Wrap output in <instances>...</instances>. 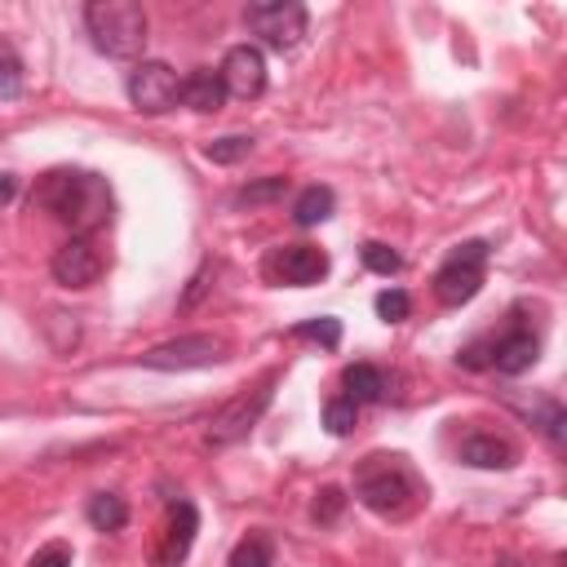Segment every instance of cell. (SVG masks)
I'll return each mask as SVG.
<instances>
[{"label":"cell","instance_id":"8","mask_svg":"<svg viewBox=\"0 0 567 567\" xmlns=\"http://www.w3.org/2000/svg\"><path fill=\"white\" fill-rule=\"evenodd\" d=\"M226 359V341L213 332H190V337H173L159 341L151 350H142V368H159V372H182V368H208Z\"/></svg>","mask_w":567,"mask_h":567},{"label":"cell","instance_id":"31","mask_svg":"<svg viewBox=\"0 0 567 567\" xmlns=\"http://www.w3.org/2000/svg\"><path fill=\"white\" fill-rule=\"evenodd\" d=\"M13 186H18V182H13L9 173H0V199H9V195H13Z\"/></svg>","mask_w":567,"mask_h":567},{"label":"cell","instance_id":"2","mask_svg":"<svg viewBox=\"0 0 567 567\" xmlns=\"http://www.w3.org/2000/svg\"><path fill=\"white\" fill-rule=\"evenodd\" d=\"M354 496L381 518H408L425 501V483L399 452H372L354 465Z\"/></svg>","mask_w":567,"mask_h":567},{"label":"cell","instance_id":"21","mask_svg":"<svg viewBox=\"0 0 567 567\" xmlns=\"http://www.w3.org/2000/svg\"><path fill=\"white\" fill-rule=\"evenodd\" d=\"M288 337H292V341H319L323 350H337V346H341V319L319 315V319H306V323L288 328Z\"/></svg>","mask_w":567,"mask_h":567},{"label":"cell","instance_id":"18","mask_svg":"<svg viewBox=\"0 0 567 567\" xmlns=\"http://www.w3.org/2000/svg\"><path fill=\"white\" fill-rule=\"evenodd\" d=\"M332 208H337V195L328 186H306L297 195V204H292V221L297 226H319V221L332 217Z\"/></svg>","mask_w":567,"mask_h":567},{"label":"cell","instance_id":"12","mask_svg":"<svg viewBox=\"0 0 567 567\" xmlns=\"http://www.w3.org/2000/svg\"><path fill=\"white\" fill-rule=\"evenodd\" d=\"M217 75H221L226 97L252 102V97H261V89H266V58H261L257 44H235V49H226Z\"/></svg>","mask_w":567,"mask_h":567},{"label":"cell","instance_id":"32","mask_svg":"<svg viewBox=\"0 0 567 567\" xmlns=\"http://www.w3.org/2000/svg\"><path fill=\"white\" fill-rule=\"evenodd\" d=\"M496 567H518V563H514V558H501V563H496Z\"/></svg>","mask_w":567,"mask_h":567},{"label":"cell","instance_id":"11","mask_svg":"<svg viewBox=\"0 0 567 567\" xmlns=\"http://www.w3.org/2000/svg\"><path fill=\"white\" fill-rule=\"evenodd\" d=\"M536 359H540V337L523 319H509L501 337H487V368H496L501 377H518Z\"/></svg>","mask_w":567,"mask_h":567},{"label":"cell","instance_id":"26","mask_svg":"<svg viewBox=\"0 0 567 567\" xmlns=\"http://www.w3.org/2000/svg\"><path fill=\"white\" fill-rule=\"evenodd\" d=\"M18 93H22V62L9 44H0V102H9Z\"/></svg>","mask_w":567,"mask_h":567},{"label":"cell","instance_id":"25","mask_svg":"<svg viewBox=\"0 0 567 567\" xmlns=\"http://www.w3.org/2000/svg\"><path fill=\"white\" fill-rule=\"evenodd\" d=\"M359 252H363V266L377 270V275H394V270L403 266V257H399L390 244H381V239H368Z\"/></svg>","mask_w":567,"mask_h":567},{"label":"cell","instance_id":"3","mask_svg":"<svg viewBox=\"0 0 567 567\" xmlns=\"http://www.w3.org/2000/svg\"><path fill=\"white\" fill-rule=\"evenodd\" d=\"M84 27L106 58H137L146 49V13L137 0H93L84 4Z\"/></svg>","mask_w":567,"mask_h":567},{"label":"cell","instance_id":"27","mask_svg":"<svg viewBox=\"0 0 567 567\" xmlns=\"http://www.w3.org/2000/svg\"><path fill=\"white\" fill-rule=\"evenodd\" d=\"M377 315H381L385 323H403V319L412 315L408 292H403V288H385V292H377Z\"/></svg>","mask_w":567,"mask_h":567},{"label":"cell","instance_id":"30","mask_svg":"<svg viewBox=\"0 0 567 567\" xmlns=\"http://www.w3.org/2000/svg\"><path fill=\"white\" fill-rule=\"evenodd\" d=\"M208 275H213V266H199V270H195V279H190V288H186V292H182V301H177L182 310H190V306H195V301H199V297L208 292Z\"/></svg>","mask_w":567,"mask_h":567},{"label":"cell","instance_id":"1","mask_svg":"<svg viewBox=\"0 0 567 567\" xmlns=\"http://www.w3.org/2000/svg\"><path fill=\"white\" fill-rule=\"evenodd\" d=\"M31 199L40 208H49L62 226H71L75 235H93L111 221V186L102 173H89V168H53L35 182Z\"/></svg>","mask_w":567,"mask_h":567},{"label":"cell","instance_id":"6","mask_svg":"<svg viewBox=\"0 0 567 567\" xmlns=\"http://www.w3.org/2000/svg\"><path fill=\"white\" fill-rule=\"evenodd\" d=\"M244 22H248V31H252L266 49L288 53V49L301 44L310 18H306V4H297V0H266V4H248V9H244Z\"/></svg>","mask_w":567,"mask_h":567},{"label":"cell","instance_id":"10","mask_svg":"<svg viewBox=\"0 0 567 567\" xmlns=\"http://www.w3.org/2000/svg\"><path fill=\"white\" fill-rule=\"evenodd\" d=\"M49 270H53V279H58L62 288H93V284L102 279V270H106V257H102V248H97L89 235H71V239L53 252Z\"/></svg>","mask_w":567,"mask_h":567},{"label":"cell","instance_id":"7","mask_svg":"<svg viewBox=\"0 0 567 567\" xmlns=\"http://www.w3.org/2000/svg\"><path fill=\"white\" fill-rule=\"evenodd\" d=\"M124 93H128V102H133L142 115H164V111L177 106V97H182V80H177V71H173L168 62L142 58V62L128 71Z\"/></svg>","mask_w":567,"mask_h":567},{"label":"cell","instance_id":"28","mask_svg":"<svg viewBox=\"0 0 567 567\" xmlns=\"http://www.w3.org/2000/svg\"><path fill=\"white\" fill-rule=\"evenodd\" d=\"M341 509H346V492H341V487H319V496H315V505H310L315 523H337Z\"/></svg>","mask_w":567,"mask_h":567},{"label":"cell","instance_id":"19","mask_svg":"<svg viewBox=\"0 0 567 567\" xmlns=\"http://www.w3.org/2000/svg\"><path fill=\"white\" fill-rule=\"evenodd\" d=\"M84 514H89V523H93L97 532H120V527L128 523V505H124V496H115V492H93Z\"/></svg>","mask_w":567,"mask_h":567},{"label":"cell","instance_id":"4","mask_svg":"<svg viewBox=\"0 0 567 567\" xmlns=\"http://www.w3.org/2000/svg\"><path fill=\"white\" fill-rule=\"evenodd\" d=\"M487 244L483 239H465V244H456L447 257H443V266L434 270V297L443 301V306H465V301H474L478 297V288H483V279H487Z\"/></svg>","mask_w":567,"mask_h":567},{"label":"cell","instance_id":"23","mask_svg":"<svg viewBox=\"0 0 567 567\" xmlns=\"http://www.w3.org/2000/svg\"><path fill=\"white\" fill-rule=\"evenodd\" d=\"M248 151H252V137H248V133H226V137H217V142L204 146V155H208L213 164H239Z\"/></svg>","mask_w":567,"mask_h":567},{"label":"cell","instance_id":"20","mask_svg":"<svg viewBox=\"0 0 567 567\" xmlns=\"http://www.w3.org/2000/svg\"><path fill=\"white\" fill-rule=\"evenodd\" d=\"M270 563H275V545H270L266 532L244 536V540L230 549V558H226V567H270Z\"/></svg>","mask_w":567,"mask_h":567},{"label":"cell","instance_id":"15","mask_svg":"<svg viewBox=\"0 0 567 567\" xmlns=\"http://www.w3.org/2000/svg\"><path fill=\"white\" fill-rule=\"evenodd\" d=\"M505 403H509L523 421H532L554 447H563V439H567V408H563L554 394H505Z\"/></svg>","mask_w":567,"mask_h":567},{"label":"cell","instance_id":"17","mask_svg":"<svg viewBox=\"0 0 567 567\" xmlns=\"http://www.w3.org/2000/svg\"><path fill=\"white\" fill-rule=\"evenodd\" d=\"M341 385H346V399L359 408V403H381L385 399V390H390V381H385V372L377 368V363H350L346 372H341Z\"/></svg>","mask_w":567,"mask_h":567},{"label":"cell","instance_id":"13","mask_svg":"<svg viewBox=\"0 0 567 567\" xmlns=\"http://www.w3.org/2000/svg\"><path fill=\"white\" fill-rule=\"evenodd\" d=\"M456 461L470 465V470H509V465L518 461V447H514L505 434L470 430V434L456 443Z\"/></svg>","mask_w":567,"mask_h":567},{"label":"cell","instance_id":"16","mask_svg":"<svg viewBox=\"0 0 567 567\" xmlns=\"http://www.w3.org/2000/svg\"><path fill=\"white\" fill-rule=\"evenodd\" d=\"M177 102H182V106H190V111H199V115L221 111V102H226L221 75H217V71H208V66L190 71V75L182 80V97H177Z\"/></svg>","mask_w":567,"mask_h":567},{"label":"cell","instance_id":"14","mask_svg":"<svg viewBox=\"0 0 567 567\" xmlns=\"http://www.w3.org/2000/svg\"><path fill=\"white\" fill-rule=\"evenodd\" d=\"M195 532H199V514L190 501H173V514H168V527H164V540L155 549V567H182L190 545H195Z\"/></svg>","mask_w":567,"mask_h":567},{"label":"cell","instance_id":"5","mask_svg":"<svg viewBox=\"0 0 567 567\" xmlns=\"http://www.w3.org/2000/svg\"><path fill=\"white\" fill-rule=\"evenodd\" d=\"M275 385H279V372H266V381H261V385H252V390L235 394L230 403H221V408L213 412V421H208L204 439H208L213 447H230V443H239V439L261 421V412L270 408Z\"/></svg>","mask_w":567,"mask_h":567},{"label":"cell","instance_id":"24","mask_svg":"<svg viewBox=\"0 0 567 567\" xmlns=\"http://www.w3.org/2000/svg\"><path fill=\"white\" fill-rule=\"evenodd\" d=\"M354 416H359V408H354V403H350L346 394H341V399H328V403H323V425H328V434H337V439L354 430Z\"/></svg>","mask_w":567,"mask_h":567},{"label":"cell","instance_id":"22","mask_svg":"<svg viewBox=\"0 0 567 567\" xmlns=\"http://www.w3.org/2000/svg\"><path fill=\"white\" fill-rule=\"evenodd\" d=\"M284 190H288V177H257V182H248V186L235 190V204H244V208L275 204V199H284Z\"/></svg>","mask_w":567,"mask_h":567},{"label":"cell","instance_id":"29","mask_svg":"<svg viewBox=\"0 0 567 567\" xmlns=\"http://www.w3.org/2000/svg\"><path fill=\"white\" fill-rule=\"evenodd\" d=\"M27 567H71V549H66L62 540H53V545L35 549V558H31Z\"/></svg>","mask_w":567,"mask_h":567},{"label":"cell","instance_id":"9","mask_svg":"<svg viewBox=\"0 0 567 567\" xmlns=\"http://www.w3.org/2000/svg\"><path fill=\"white\" fill-rule=\"evenodd\" d=\"M328 252L319 244H284L266 257V279L288 284V288H310L328 275Z\"/></svg>","mask_w":567,"mask_h":567}]
</instances>
